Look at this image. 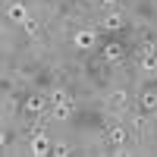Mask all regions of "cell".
Returning <instances> with one entry per match:
<instances>
[{
	"instance_id": "cell-1",
	"label": "cell",
	"mask_w": 157,
	"mask_h": 157,
	"mask_svg": "<svg viewBox=\"0 0 157 157\" xmlns=\"http://www.w3.org/2000/svg\"><path fill=\"white\" fill-rule=\"evenodd\" d=\"M98 107L104 113V120H126L129 110L135 107V85H129L123 75H113L110 82L101 88Z\"/></svg>"
},
{
	"instance_id": "cell-2",
	"label": "cell",
	"mask_w": 157,
	"mask_h": 157,
	"mask_svg": "<svg viewBox=\"0 0 157 157\" xmlns=\"http://www.w3.org/2000/svg\"><path fill=\"white\" fill-rule=\"evenodd\" d=\"M69 54L72 57H91V54H98V47H101V29L94 25V19H85V22H78L72 35H69Z\"/></svg>"
},
{
	"instance_id": "cell-3",
	"label": "cell",
	"mask_w": 157,
	"mask_h": 157,
	"mask_svg": "<svg viewBox=\"0 0 157 157\" xmlns=\"http://www.w3.org/2000/svg\"><path fill=\"white\" fill-rule=\"evenodd\" d=\"M94 25L101 29V35H120L126 29H132V13L126 6H116V10H98L94 13Z\"/></svg>"
},
{
	"instance_id": "cell-4",
	"label": "cell",
	"mask_w": 157,
	"mask_h": 157,
	"mask_svg": "<svg viewBox=\"0 0 157 157\" xmlns=\"http://www.w3.org/2000/svg\"><path fill=\"white\" fill-rule=\"evenodd\" d=\"M19 29V35H22V47L25 44H41V41H47V32H50V22L44 19V16H35L32 19H25L22 25H16Z\"/></svg>"
},
{
	"instance_id": "cell-5",
	"label": "cell",
	"mask_w": 157,
	"mask_h": 157,
	"mask_svg": "<svg viewBox=\"0 0 157 157\" xmlns=\"http://www.w3.org/2000/svg\"><path fill=\"white\" fill-rule=\"evenodd\" d=\"M32 16H35V3H29V0H3V22L22 25Z\"/></svg>"
},
{
	"instance_id": "cell-6",
	"label": "cell",
	"mask_w": 157,
	"mask_h": 157,
	"mask_svg": "<svg viewBox=\"0 0 157 157\" xmlns=\"http://www.w3.org/2000/svg\"><path fill=\"white\" fill-rule=\"evenodd\" d=\"M98 57H101V63H107L110 69H120L126 63V44L123 41H104L98 47Z\"/></svg>"
},
{
	"instance_id": "cell-7",
	"label": "cell",
	"mask_w": 157,
	"mask_h": 157,
	"mask_svg": "<svg viewBox=\"0 0 157 157\" xmlns=\"http://www.w3.org/2000/svg\"><path fill=\"white\" fill-rule=\"evenodd\" d=\"M135 75L141 82H154L157 78V50H138L135 54Z\"/></svg>"
},
{
	"instance_id": "cell-8",
	"label": "cell",
	"mask_w": 157,
	"mask_h": 157,
	"mask_svg": "<svg viewBox=\"0 0 157 157\" xmlns=\"http://www.w3.org/2000/svg\"><path fill=\"white\" fill-rule=\"evenodd\" d=\"M104 129H107V145H132V132H129L126 120H104Z\"/></svg>"
},
{
	"instance_id": "cell-9",
	"label": "cell",
	"mask_w": 157,
	"mask_h": 157,
	"mask_svg": "<svg viewBox=\"0 0 157 157\" xmlns=\"http://www.w3.org/2000/svg\"><path fill=\"white\" fill-rule=\"evenodd\" d=\"M44 120L50 126H69L75 120V104H50L47 113H44Z\"/></svg>"
},
{
	"instance_id": "cell-10",
	"label": "cell",
	"mask_w": 157,
	"mask_h": 157,
	"mask_svg": "<svg viewBox=\"0 0 157 157\" xmlns=\"http://www.w3.org/2000/svg\"><path fill=\"white\" fill-rule=\"evenodd\" d=\"M78 154V138L72 135H54V154L50 157H72Z\"/></svg>"
},
{
	"instance_id": "cell-11",
	"label": "cell",
	"mask_w": 157,
	"mask_h": 157,
	"mask_svg": "<svg viewBox=\"0 0 157 157\" xmlns=\"http://www.w3.org/2000/svg\"><path fill=\"white\" fill-rule=\"evenodd\" d=\"M94 6L98 10H116V6H123V0H94Z\"/></svg>"
},
{
	"instance_id": "cell-12",
	"label": "cell",
	"mask_w": 157,
	"mask_h": 157,
	"mask_svg": "<svg viewBox=\"0 0 157 157\" xmlns=\"http://www.w3.org/2000/svg\"><path fill=\"white\" fill-rule=\"evenodd\" d=\"M135 3H154V0H135Z\"/></svg>"
}]
</instances>
